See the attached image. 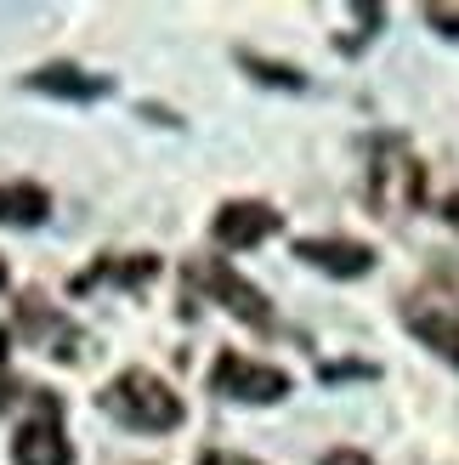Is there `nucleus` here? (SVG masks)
Wrapping results in <instances>:
<instances>
[{
    "label": "nucleus",
    "instance_id": "nucleus-14",
    "mask_svg": "<svg viewBox=\"0 0 459 465\" xmlns=\"http://www.w3.org/2000/svg\"><path fill=\"white\" fill-rule=\"evenodd\" d=\"M317 465H375V460L363 454V449H329V454L317 460Z\"/></svg>",
    "mask_w": 459,
    "mask_h": 465
},
{
    "label": "nucleus",
    "instance_id": "nucleus-18",
    "mask_svg": "<svg viewBox=\"0 0 459 465\" xmlns=\"http://www.w3.org/2000/svg\"><path fill=\"white\" fill-rule=\"evenodd\" d=\"M6 346H12V341H6V330H0V363H6Z\"/></svg>",
    "mask_w": 459,
    "mask_h": 465
},
{
    "label": "nucleus",
    "instance_id": "nucleus-3",
    "mask_svg": "<svg viewBox=\"0 0 459 465\" xmlns=\"http://www.w3.org/2000/svg\"><path fill=\"white\" fill-rule=\"evenodd\" d=\"M210 386L221 391V398H239V403H278L289 398V375L272 363H256L244 352H221L216 369H210Z\"/></svg>",
    "mask_w": 459,
    "mask_h": 465
},
{
    "label": "nucleus",
    "instance_id": "nucleus-10",
    "mask_svg": "<svg viewBox=\"0 0 459 465\" xmlns=\"http://www.w3.org/2000/svg\"><path fill=\"white\" fill-rule=\"evenodd\" d=\"M103 278H113V284H131V290H142L148 278H159V255H120V262H103V267H91V272L80 278V290L103 284Z\"/></svg>",
    "mask_w": 459,
    "mask_h": 465
},
{
    "label": "nucleus",
    "instance_id": "nucleus-11",
    "mask_svg": "<svg viewBox=\"0 0 459 465\" xmlns=\"http://www.w3.org/2000/svg\"><path fill=\"white\" fill-rule=\"evenodd\" d=\"M45 216H52V199H45L40 188H0V222H12V227H40Z\"/></svg>",
    "mask_w": 459,
    "mask_h": 465
},
{
    "label": "nucleus",
    "instance_id": "nucleus-2",
    "mask_svg": "<svg viewBox=\"0 0 459 465\" xmlns=\"http://www.w3.org/2000/svg\"><path fill=\"white\" fill-rule=\"evenodd\" d=\"M103 409H108V420H120L131 431H176L181 426V398L153 369H125L120 381H108Z\"/></svg>",
    "mask_w": 459,
    "mask_h": 465
},
{
    "label": "nucleus",
    "instance_id": "nucleus-5",
    "mask_svg": "<svg viewBox=\"0 0 459 465\" xmlns=\"http://www.w3.org/2000/svg\"><path fill=\"white\" fill-rule=\"evenodd\" d=\"M17 465H68V437H63V409L52 391H34V414L17 426V443H12Z\"/></svg>",
    "mask_w": 459,
    "mask_h": 465
},
{
    "label": "nucleus",
    "instance_id": "nucleus-17",
    "mask_svg": "<svg viewBox=\"0 0 459 465\" xmlns=\"http://www.w3.org/2000/svg\"><path fill=\"white\" fill-rule=\"evenodd\" d=\"M443 216H448V222H454V227H459V193H454V199H448V204H443Z\"/></svg>",
    "mask_w": 459,
    "mask_h": 465
},
{
    "label": "nucleus",
    "instance_id": "nucleus-12",
    "mask_svg": "<svg viewBox=\"0 0 459 465\" xmlns=\"http://www.w3.org/2000/svg\"><path fill=\"white\" fill-rule=\"evenodd\" d=\"M239 63L249 68V74H261L267 85H278V91H301V85H307V74H301V68H284V63H267V57H256V52H244Z\"/></svg>",
    "mask_w": 459,
    "mask_h": 465
},
{
    "label": "nucleus",
    "instance_id": "nucleus-7",
    "mask_svg": "<svg viewBox=\"0 0 459 465\" xmlns=\"http://www.w3.org/2000/svg\"><path fill=\"white\" fill-rule=\"evenodd\" d=\"M295 255L312 262L317 272H335V278H363V272L375 267V250L357 244V239H301Z\"/></svg>",
    "mask_w": 459,
    "mask_h": 465
},
{
    "label": "nucleus",
    "instance_id": "nucleus-6",
    "mask_svg": "<svg viewBox=\"0 0 459 465\" xmlns=\"http://www.w3.org/2000/svg\"><path fill=\"white\" fill-rule=\"evenodd\" d=\"M210 232H216V244H227V250H249V244H261V239L278 232V216H272V204H261V199H233V204L216 211Z\"/></svg>",
    "mask_w": 459,
    "mask_h": 465
},
{
    "label": "nucleus",
    "instance_id": "nucleus-15",
    "mask_svg": "<svg viewBox=\"0 0 459 465\" xmlns=\"http://www.w3.org/2000/svg\"><path fill=\"white\" fill-rule=\"evenodd\" d=\"M199 465H256V460H239V454H204Z\"/></svg>",
    "mask_w": 459,
    "mask_h": 465
},
{
    "label": "nucleus",
    "instance_id": "nucleus-16",
    "mask_svg": "<svg viewBox=\"0 0 459 465\" xmlns=\"http://www.w3.org/2000/svg\"><path fill=\"white\" fill-rule=\"evenodd\" d=\"M12 391H17V381H6V375H0V409L12 403Z\"/></svg>",
    "mask_w": 459,
    "mask_h": 465
},
{
    "label": "nucleus",
    "instance_id": "nucleus-13",
    "mask_svg": "<svg viewBox=\"0 0 459 465\" xmlns=\"http://www.w3.org/2000/svg\"><path fill=\"white\" fill-rule=\"evenodd\" d=\"M425 23H431V29H443L448 40H459V12L454 6H425Z\"/></svg>",
    "mask_w": 459,
    "mask_h": 465
},
{
    "label": "nucleus",
    "instance_id": "nucleus-9",
    "mask_svg": "<svg viewBox=\"0 0 459 465\" xmlns=\"http://www.w3.org/2000/svg\"><path fill=\"white\" fill-rule=\"evenodd\" d=\"M408 330H415L431 352H443L448 363H459V318L443 312V307H415L408 312Z\"/></svg>",
    "mask_w": 459,
    "mask_h": 465
},
{
    "label": "nucleus",
    "instance_id": "nucleus-19",
    "mask_svg": "<svg viewBox=\"0 0 459 465\" xmlns=\"http://www.w3.org/2000/svg\"><path fill=\"white\" fill-rule=\"evenodd\" d=\"M0 290H6V267H0Z\"/></svg>",
    "mask_w": 459,
    "mask_h": 465
},
{
    "label": "nucleus",
    "instance_id": "nucleus-4",
    "mask_svg": "<svg viewBox=\"0 0 459 465\" xmlns=\"http://www.w3.org/2000/svg\"><path fill=\"white\" fill-rule=\"evenodd\" d=\"M188 278H193L204 295H216L233 318H244L249 330H272V307H267V295L249 284V278H239L227 262H193V267H188Z\"/></svg>",
    "mask_w": 459,
    "mask_h": 465
},
{
    "label": "nucleus",
    "instance_id": "nucleus-8",
    "mask_svg": "<svg viewBox=\"0 0 459 465\" xmlns=\"http://www.w3.org/2000/svg\"><path fill=\"white\" fill-rule=\"evenodd\" d=\"M29 91H45V97H68V103H97L108 97V80L103 74H85L74 63H52V68H34Z\"/></svg>",
    "mask_w": 459,
    "mask_h": 465
},
{
    "label": "nucleus",
    "instance_id": "nucleus-1",
    "mask_svg": "<svg viewBox=\"0 0 459 465\" xmlns=\"http://www.w3.org/2000/svg\"><path fill=\"white\" fill-rule=\"evenodd\" d=\"M425 204V165L415 159V148L403 136H386L375 143V159H369V211L386 216V222H403Z\"/></svg>",
    "mask_w": 459,
    "mask_h": 465
}]
</instances>
